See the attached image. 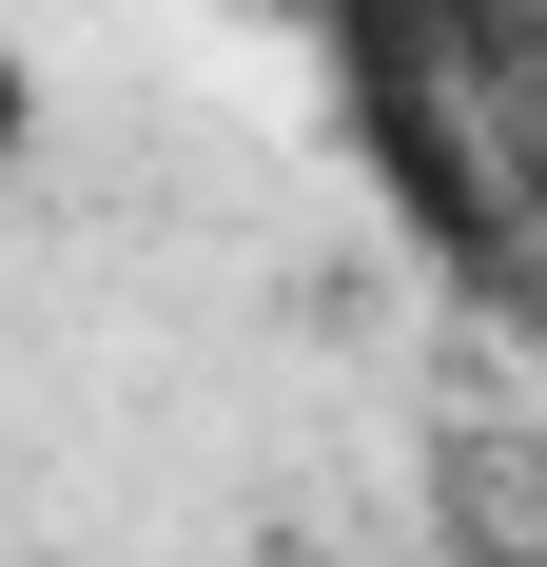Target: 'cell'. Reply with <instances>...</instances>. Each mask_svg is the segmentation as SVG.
Wrapping results in <instances>:
<instances>
[{"instance_id":"1","label":"cell","mask_w":547,"mask_h":567,"mask_svg":"<svg viewBox=\"0 0 547 567\" xmlns=\"http://www.w3.org/2000/svg\"><path fill=\"white\" fill-rule=\"evenodd\" d=\"M20 137H40V59L0 40V157H20Z\"/></svg>"}]
</instances>
